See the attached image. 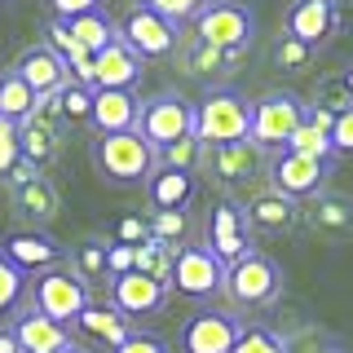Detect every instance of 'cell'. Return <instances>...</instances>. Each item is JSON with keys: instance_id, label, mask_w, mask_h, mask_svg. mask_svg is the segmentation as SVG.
<instances>
[{"instance_id": "6da1fadb", "label": "cell", "mask_w": 353, "mask_h": 353, "mask_svg": "<svg viewBox=\"0 0 353 353\" xmlns=\"http://www.w3.org/2000/svg\"><path fill=\"white\" fill-rule=\"evenodd\" d=\"M194 137L208 150L252 141V102L239 88H212L203 102H194Z\"/></svg>"}, {"instance_id": "7a4b0ae2", "label": "cell", "mask_w": 353, "mask_h": 353, "mask_svg": "<svg viewBox=\"0 0 353 353\" xmlns=\"http://www.w3.org/2000/svg\"><path fill=\"white\" fill-rule=\"evenodd\" d=\"M93 163L106 181L115 185H137L141 176L159 168V154L141 132H97L93 141Z\"/></svg>"}, {"instance_id": "3957f363", "label": "cell", "mask_w": 353, "mask_h": 353, "mask_svg": "<svg viewBox=\"0 0 353 353\" xmlns=\"http://www.w3.org/2000/svg\"><path fill=\"white\" fill-rule=\"evenodd\" d=\"M309 115V102L296 93H287V88H279V93H265L261 102H252V146L265 150V154H279L292 146L296 128L305 124Z\"/></svg>"}, {"instance_id": "277c9868", "label": "cell", "mask_w": 353, "mask_h": 353, "mask_svg": "<svg viewBox=\"0 0 353 353\" xmlns=\"http://www.w3.org/2000/svg\"><path fill=\"white\" fill-rule=\"evenodd\" d=\"M88 305H93L88 283L75 270H44L40 279L31 283V309H40V314L53 318V323H66V327H71Z\"/></svg>"}, {"instance_id": "5b68a950", "label": "cell", "mask_w": 353, "mask_h": 353, "mask_svg": "<svg viewBox=\"0 0 353 353\" xmlns=\"http://www.w3.org/2000/svg\"><path fill=\"white\" fill-rule=\"evenodd\" d=\"M225 292L234 305H248V309H261V305H274L283 292V270L279 261H270L265 252H248L239 265L225 270Z\"/></svg>"}, {"instance_id": "8992f818", "label": "cell", "mask_w": 353, "mask_h": 353, "mask_svg": "<svg viewBox=\"0 0 353 353\" xmlns=\"http://www.w3.org/2000/svg\"><path fill=\"white\" fill-rule=\"evenodd\" d=\"M137 132L154 146V154L168 150L172 141L194 137V102H185L181 93H159L150 102H141V124Z\"/></svg>"}, {"instance_id": "52a82bcc", "label": "cell", "mask_w": 353, "mask_h": 353, "mask_svg": "<svg viewBox=\"0 0 353 353\" xmlns=\"http://www.w3.org/2000/svg\"><path fill=\"white\" fill-rule=\"evenodd\" d=\"M203 248L212 252V256L225 265H239L243 256L252 252V225H248V212H243L239 203H216L212 212L203 221Z\"/></svg>"}, {"instance_id": "ba28073f", "label": "cell", "mask_w": 353, "mask_h": 353, "mask_svg": "<svg viewBox=\"0 0 353 353\" xmlns=\"http://www.w3.org/2000/svg\"><path fill=\"white\" fill-rule=\"evenodd\" d=\"M194 40L212 44L221 53H243L252 40V14L234 0H216V5H203V14L194 18Z\"/></svg>"}, {"instance_id": "9c48e42d", "label": "cell", "mask_w": 353, "mask_h": 353, "mask_svg": "<svg viewBox=\"0 0 353 353\" xmlns=\"http://www.w3.org/2000/svg\"><path fill=\"white\" fill-rule=\"evenodd\" d=\"M331 176V163L327 159H309V154H296V150H279L270 159V190H279L287 199H318Z\"/></svg>"}, {"instance_id": "30bf717a", "label": "cell", "mask_w": 353, "mask_h": 353, "mask_svg": "<svg viewBox=\"0 0 353 353\" xmlns=\"http://www.w3.org/2000/svg\"><path fill=\"white\" fill-rule=\"evenodd\" d=\"M168 283L181 296H190V301H208V296H216L221 287H225V265H221L203 243H194V248L185 243L172 256V279Z\"/></svg>"}, {"instance_id": "8fae6325", "label": "cell", "mask_w": 353, "mask_h": 353, "mask_svg": "<svg viewBox=\"0 0 353 353\" xmlns=\"http://www.w3.org/2000/svg\"><path fill=\"white\" fill-rule=\"evenodd\" d=\"M176 31H181V27H172L168 18H159L146 5H132L124 14V22H119V40H124L141 62H146V58H168V53L176 49V40H181Z\"/></svg>"}, {"instance_id": "7c38bea8", "label": "cell", "mask_w": 353, "mask_h": 353, "mask_svg": "<svg viewBox=\"0 0 353 353\" xmlns=\"http://www.w3.org/2000/svg\"><path fill=\"white\" fill-rule=\"evenodd\" d=\"M243 336V323L225 309H203L181 327V349L185 353H234Z\"/></svg>"}, {"instance_id": "4fadbf2b", "label": "cell", "mask_w": 353, "mask_h": 353, "mask_svg": "<svg viewBox=\"0 0 353 353\" xmlns=\"http://www.w3.org/2000/svg\"><path fill=\"white\" fill-rule=\"evenodd\" d=\"M18 340V353H66L71 345H80L75 340V331L66 323H53V318H44L40 309H27V314H18L14 323H9Z\"/></svg>"}, {"instance_id": "5bb4252c", "label": "cell", "mask_w": 353, "mask_h": 353, "mask_svg": "<svg viewBox=\"0 0 353 353\" xmlns=\"http://www.w3.org/2000/svg\"><path fill=\"white\" fill-rule=\"evenodd\" d=\"M14 71L27 80V88H31L36 97H58L62 88L71 84V71H66V62L49 49V44H31V49L18 58Z\"/></svg>"}, {"instance_id": "9a60e30c", "label": "cell", "mask_w": 353, "mask_h": 353, "mask_svg": "<svg viewBox=\"0 0 353 353\" xmlns=\"http://www.w3.org/2000/svg\"><path fill=\"white\" fill-rule=\"evenodd\" d=\"M340 22V9L336 0H296L292 9H287V36L309 44V49H318L323 40H331V31H336Z\"/></svg>"}, {"instance_id": "2e32d148", "label": "cell", "mask_w": 353, "mask_h": 353, "mask_svg": "<svg viewBox=\"0 0 353 353\" xmlns=\"http://www.w3.org/2000/svg\"><path fill=\"white\" fill-rule=\"evenodd\" d=\"M163 296H168V283L150 279V274H141V270H132V274H124V279L110 283V305H115L124 318L154 314V309L163 305Z\"/></svg>"}, {"instance_id": "e0dca14e", "label": "cell", "mask_w": 353, "mask_h": 353, "mask_svg": "<svg viewBox=\"0 0 353 353\" xmlns=\"http://www.w3.org/2000/svg\"><path fill=\"white\" fill-rule=\"evenodd\" d=\"M93 124L97 132H137L141 102L132 88H93Z\"/></svg>"}, {"instance_id": "ac0fdd59", "label": "cell", "mask_w": 353, "mask_h": 353, "mask_svg": "<svg viewBox=\"0 0 353 353\" xmlns=\"http://www.w3.org/2000/svg\"><path fill=\"white\" fill-rule=\"evenodd\" d=\"M248 225L252 230H265V234H283V230H296L305 221V212H301V203L296 199H287V194H279V190H256L248 199Z\"/></svg>"}, {"instance_id": "d6986e66", "label": "cell", "mask_w": 353, "mask_h": 353, "mask_svg": "<svg viewBox=\"0 0 353 353\" xmlns=\"http://www.w3.org/2000/svg\"><path fill=\"white\" fill-rule=\"evenodd\" d=\"M0 252H5V256L14 261L22 274H31V270H40V274H44L49 265H58V261H62L58 239L44 234V230H18V234H9L5 243H0Z\"/></svg>"}, {"instance_id": "ffe728a7", "label": "cell", "mask_w": 353, "mask_h": 353, "mask_svg": "<svg viewBox=\"0 0 353 353\" xmlns=\"http://www.w3.org/2000/svg\"><path fill=\"white\" fill-rule=\"evenodd\" d=\"M141 80V58L115 36V44H106L93 58V88H132Z\"/></svg>"}, {"instance_id": "44dd1931", "label": "cell", "mask_w": 353, "mask_h": 353, "mask_svg": "<svg viewBox=\"0 0 353 353\" xmlns=\"http://www.w3.org/2000/svg\"><path fill=\"white\" fill-rule=\"evenodd\" d=\"M71 331H80V336H88V340H97L102 349H110L115 353L124 340L132 336V318H124L115 305H88L80 318L71 323Z\"/></svg>"}, {"instance_id": "7402d4cb", "label": "cell", "mask_w": 353, "mask_h": 353, "mask_svg": "<svg viewBox=\"0 0 353 353\" xmlns=\"http://www.w3.org/2000/svg\"><path fill=\"white\" fill-rule=\"evenodd\" d=\"M261 159H265V150H256L252 141H239V146H216L212 159H208V168L225 185H248L252 176L261 172Z\"/></svg>"}, {"instance_id": "603a6c76", "label": "cell", "mask_w": 353, "mask_h": 353, "mask_svg": "<svg viewBox=\"0 0 353 353\" xmlns=\"http://www.w3.org/2000/svg\"><path fill=\"white\" fill-rule=\"evenodd\" d=\"M331 124H336V115H331L327 106H309L305 124L296 128V137H292V146H287V150L309 154V159H327V163H336V146H331Z\"/></svg>"}, {"instance_id": "cb8c5ba5", "label": "cell", "mask_w": 353, "mask_h": 353, "mask_svg": "<svg viewBox=\"0 0 353 353\" xmlns=\"http://www.w3.org/2000/svg\"><path fill=\"white\" fill-rule=\"evenodd\" d=\"M14 208L27 221H53L62 212V194H58V185L49 181V176H31V181H22V185H14Z\"/></svg>"}, {"instance_id": "d4e9b609", "label": "cell", "mask_w": 353, "mask_h": 353, "mask_svg": "<svg viewBox=\"0 0 353 353\" xmlns=\"http://www.w3.org/2000/svg\"><path fill=\"white\" fill-rule=\"evenodd\" d=\"M190 199H194V172L154 168V181H150L154 212H185V203H190Z\"/></svg>"}, {"instance_id": "484cf974", "label": "cell", "mask_w": 353, "mask_h": 353, "mask_svg": "<svg viewBox=\"0 0 353 353\" xmlns=\"http://www.w3.org/2000/svg\"><path fill=\"white\" fill-rule=\"evenodd\" d=\"M309 225L323 234H353V199L349 194H318Z\"/></svg>"}, {"instance_id": "4316f807", "label": "cell", "mask_w": 353, "mask_h": 353, "mask_svg": "<svg viewBox=\"0 0 353 353\" xmlns=\"http://www.w3.org/2000/svg\"><path fill=\"white\" fill-rule=\"evenodd\" d=\"M36 106H40V97L27 88V80H22L18 71L0 75V119H9V124H27Z\"/></svg>"}, {"instance_id": "83f0119b", "label": "cell", "mask_w": 353, "mask_h": 353, "mask_svg": "<svg viewBox=\"0 0 353 353\" xmlns=\"http://www.w3.org/2000/svg\"><path fill=\"white\" fill-rule=\"evenodd\" d=\"M66 31H71V40L80 44V49H88L97 58V53L106 49V44H115V36H119V27L110 22L106 14H84V18H71V22H62Z\"/></svg>"}, {"instance_id": "f1b7e54d", "label": "cell", "mask_w": 353, "mask_h": 353, "mask_svg": "<svg viewBox=\"0 0 353 353\" xmlns=\"http://www.w3.org/2000/svg\"><path fill=\"white\" fill-rule=\"evenodd\" d=\"M18 146H22V159L40 168V163H49L58 154V128L40 124V119H27V124H18Z\"/></svg>"}, {"instance_id": "f546056e", "label": "cell", "mask_w": 353, "mask_h": 353, "mask_svg": "<svg viewBox=\"0 0 353 353\" xmlns=\"http://www.w3.org/2000/svg\"><path fill=\"white\" fill-rule=\"evenodd\" d=\"M71 270L80 274L84 283H102L110 279V261H106V239H84L71 256Z\"/></svg>"}, {"instance_id": "4dcf8cb0", "label": "cell", "mask_w": 353, "mask_h": 353, "mask_svg": "<svg viewBox=\"0 0 353 353\" xmlns=\"http://www.w3.org/2000/svg\"><path fill=\"white\" fill-rule=\"evenodd\" d=\"M172 256H176V252L168 248V243L146 239V243L137 248V270L150 274V279H159V283H168V279H172Z\"/></svg>"}, {"instance_id": "1f68e13d", "label": "cell", "mask_w": 353, "mask_h": 353, "mask_svg": "<svg viewBox=\"0 0 353 353\" xmlns=\"http://www.w3.org/2000/svg\"><path fill=\"white\" fill-rule=\"evenodd\" d=\"M230 58H239V53H221V49H212V44H203V40L185 44V71L190 75H216V71H225Z\"/></svg>"}, {"instance_id": "d6a6232c", "label": "cell", "mask_w": 353, "mask_h": 353, "mask_svg": "<svg viewBox=\"0 0 353 353\" xmlns=\"http://www.w3.org/2000/svg\"><path fill=\"white\" fill-rule=\"evenodd\" d=\"M203 141L199 137H185V141H172L168 150H159V168H172V172H194L203 163Z\"/></svg>"}, {"instance_id": "836d02e7", "label": "cell", "mask_w": 353, "mask_h": 353, "mask_svg": "<svg viewBox=\"0 0 353 353\" xmlns=\"http://www.w3.org/2000/svg\"><path fill=\"white\" fill-rule=\"evenodd\" d=\"M58 110H62L66 124H75V119H93V88H84V84L71 80L58 93Z\"/></svg>"}, {"instance_id": "e575fe53", "label": "cell", "mask_w": 353, "mask_h": 353, "mask_svg": "<svg viewBox=\"0 0 353 353\" xmlns=\"http://www.w3.org/2000/svg\"><path fill=\"white\" fill-rule=\"evenodd\" d=\"M234 353H287V340L279 331H270V327H248L243 323V336H239Z\"/></svg>"}, {"instance_id": "d590c367", "label": "cell", "mask_w": 353, "mask_h": 353, "mask_svg": "<svg viewBox=\"0 0 353 353\" xmlns=\"http://www.w3.org/2000/svg\"><path fill=\"white\" fill-rule=\"evenodd\" d=\"M146 221H150V239L168 243L172 252L181 248V239H185V212H150Z\"/></svg>"}, {"instance_id": "8d00e7d4", "label": "cell", "mask_w": 353, "mask_h": 353, "mask_svg": "<svg viewBox=\"0 0 353 353\" xmlns=\"http://www.w3.org/2000/svg\"><path fill=\"white\" fill-rule=\"evenodd\" d=\"M146 9H154L159 18H168L172 27H181V22H194L203 14V0H146Z\"/></svg>"}, {"instance_id": "74e56055", "label": "cell", "mask_w": 353, "mask_h": 353, "mask_svg": "<svg viewBox=\"0 0 353 353\" xmlns=\"http://www.w3.org/2000/svg\"><path fill=\"white\" fill-rule=\"evenodd\" d=\"M22 283H27V279H22V270L5 256V252H0V314H9V309L18 305Z\"/></svg>"}, {"instance_id": "f35d334b", "label": "cell", "mask_w": 353, "mask_h": 353, "mask_svg": "<svg viewBox=\"0 0 353 353\" xmlns=\"http://www.w3.org/2000/svg\"><path fill=\"white\" fill-rule=\"evenodd\" d=\"M150 239V221L146 216H124L110 225V243H124V248H141Z\"/></svg>"}, {"instance_id": "ab89813d", "label": "cell", "mask_w": 353, "mask_h": 353, "mask_svg": "<svg viewBox=\"0 0 353 353\" xmlns=\"http://www.w3.org/2000/svg\"><path fill=\"white\" fill-rule=\"evenodd\" d=\"M309 58H314V49L292 36H279V44H274V66H283V71H296V66H305Z\"/></svg>"}, {"instance_id": "60d3db41", "label": "cell", "mask_w": 353, "mask_h": 353, "mask_svg": "<svg viewBox=\"0 0 353 353\" xmlns=\"http://www.w3.org/2000/svg\"><path fill=\"white\" fill-rule=\"evenodd\" d=\"M106 261H110V279H124V274L137 270V248H124V243L106 239Z\"/></svg>"}, {"instance_id": "b9f144b4", "label": "cell", "mask_w": 353, "mask_h": 353, "mask_svg": "<svg viewBox=\"0 0 353 353\" xmlns=\"http://www.w3.org/2000/svg\"><path fill=\"white\" fill-rule=\"evenodd\" d=\"M18 159H22V146H18V124L0 119V172H9Z\"/></svg>"}, {"instance_id": "7bdbcfd3", "label": "cell", "mask_w": 353, "mask_h": 353, "mask_svg": "<svg viewBox=\"0 0 353 353\" xmlns=\"http://www.w3.org/2000/svg\"><path fill=\"white\" fill-rule=\"evenodd\" d=\"M53 5V18L58 22H71V18H84V14H102V0H49Z\"/></svg>"}, {"instance_id": "ee69618b", "label": "cell", "mask_w": 353, "mask_h": 353, "mask_svg": "<svg viewBox=\"0 0 353 353\" xmlns=\"http://www.w3.org/2000/svg\"><path fill=\"white\" fill-rule=\"evenodd\" d=\"M331 146H336V154H353V106L336 115V124H331Z\"/></svg>"}, {"instance_id": "f6af8a7d", "label": "cell", "mask_w": 353, "mask_h": 353, "mask_svg": "<svg viewBox=\"0 0 353 353\" xmlns=\"http://www.w3.org/2000/svg\"><path fill=\"white\" fill-rule=\"evenodd\" d=\"M115 353H168V345H163L159 336H146V331H132V336L119 345Z\"/></svg>"}, {"instance_id": "bcb514c9", "label": "cell", "mask_w": 353, "mask_h": 353, "mask_svg": "<svg viewBox=\"0 0 353 353\" xmlns=\"http://www.w3.org/2000/svg\"><path fill=\"white\" fill-rule=\"evenodd\" d=\"M345 88H349V97H353V71H345Z\"/></svg>"}, {"instance_id": "7dc6e473", "label": "cell", "mask_w": 353, "mask_h": 353, "mask_svg": "<svg viewBox=\"0 0 353 353\" xmlns=\"http://www.w3.org/2000/svg\"><path fill=\"white\" fill-rule=\"evenodd\" d=\"M318 353H345V349H336V345H331V349H327V345H323V349H318Z\"/></svg>"}, {"instance_id": "c3c4849f", "label": "cell", "mask_w": 353, "mask_h": 353, "mask_svg": "<svg viewBox=\"0 0 353 353\" xmlns=\"http://www.w3.org/2000/svg\"><path fill=\"white\" fill-rule=\"evenodd\" d=\"M66 353H88V349H84V345H71V349H66Z\"/></svg>"}, {"instance_id": "681fc988", "label": "cell", "mask_w": 353, "mask_h": 353, "mask_svg": "<svg viewBox=\"0 0 353 353\" xmlns=\"http://www.w3.org/2000/svg\"><path fill=\"white\" fill-rule=\"evenodd\" d=\"M137 5H146V0H137Z\"/></svg>"}, {"instance_id": "f907efd6", "label": "cell", "mask_w": 353, "mask_h": 353, "mask_svg": "<svg viewBox=\"0 0 353 353\" xmlns=\"http://www.w3.org/2000/svg\"><path fill=\"white\" fill-rule=\"evenodd\" d=\"M0 5H9V0H0Z\"/></svg>"}]
</instances>
